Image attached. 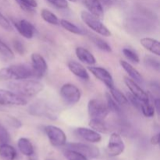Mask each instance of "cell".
I'll use <instances>...</instances> for the list:
<instances>
[{
  "mask_svg": "<svg viewBox=\"0 0 160 160\" xmlns=\"http://www.w3.org/2000/svg\"><path fill=\"white\" fill-rule=\"evenodd\" d=\"M37 78L31 64H15L0 70V78L3 80H27Z\"/></svg>",
  "mask_w": 160,
  "mask_h": 160,
  "instance_id": "obj_1",
  "label": "cell"
},
{
  "mask_svg": "<svg viewBox=\"0 0 160 160\" xmlns=\"http://www.w3.org/2000/svg\"><path fill=\"white\" fill-rule=\"evenodd\" d=\"M8 87L12 92L22 97L35 96L44 88L43 84L41 82L29 79L11 81L8 84Z\"/></svg>",
  "mask_w": 160,
  "mask_h": 160,
  "instance_id": "obj_2",
  "label": "cell"
},
{
  "mask_svg": "<svg viewBox=\"0 0 160 160\" xmlns=\"http://www.w3.org/2000/svg\"><path fill=\"white\" fill-rule=\"evenodd\" d=\"M28 112L35 117H44L50 120H56L58 117L57 109L45 100H38L32 103L28 108Z\"/></svg>",
  "mask_w": 160,
  "mask_h": 160,
  "instance_id": "obj_3",
  "label": "cell"
},
{
  "mask_svg": "<svg viewBox=\"0 0 160 160\" xmlns=\"http://www.w3.org/2000/svg\"><path fill=\"white\" fill-rule=\"evenodd\" d=\"M81 20L90 29L94 31L95 32L105 36V37H109L111 36V32L104 25V23L100 21L99 18L95 17L90 12L82 11L81 13Z\"/></svg>",
  "mask_w": 160,
  "mask_h": 160,
  "instance_id": "obj_4",
  "label": "cell"
},
{
  "mask_svg": "<svg viewBox=\"0 0 160 160\" xmlns=\"http://www.w3.org/2000/svg\"><path fill=\"white\" fill-rule=\"evenodd\" d=\"M88 111L90 118L95 120H104L109 113L107 104L97 98L89 101L88 104Z\"/></svg>",
  "mask_w": 160,
  "mask_h": 160,
  "instance_id": "obj_5",
  "label": "cell"
},
{
  "mask_svg": "<svg viewBox=\"0 0 160 160\" xmlns=\"http://www.w3.org/2000/svg\"><path fill=\"white\" fill-rule=\"evenodd\" d=\"M60 95L64 102L68 105H74L81 99V92L74 84H65L61 88Z\"/></svg>",
  "mask_w": 160,
  "mask_h": 160,
  "instance_id": "obj_6",
  "label": "cell"
},
{
  "mask_svg": "<svg viewBox=\"0 0 160 160\" xmlns=\"http://www.w3.org/2000/svg\"><path fill=\"white\" fill-rule=\"evenodd\" d=\"M27 100L12 91L0 89V105L3 106H24Z\"/></svg>",
  "mask_w": 160,
  "mask_h": 160,
  "instance_id": "obj_7",
  "label": "cell"
},
{
  "mask_svg": "<svg viewBox=\"0 0 160 160\" xmlns=\"http://www.w3.org/2000/svg\"><path fill=\"white\" fill-rule=\"evenodd\" d=\"M45 132L48 136L49 142L54 146H62L66 145L67 136L63 131L58 127L48 125L45 128Z\"/></svg>",
  "mask_w": 160,
  "mask_h": 160,
  "instance_id": "obj_8",
  "label": "cell"
},
{
  "mask_svg": "<svg viewBox=\"0 0 160 160\" xmlns=\"http://www.w3.org/2000/svg\"><path fill=\"white\" fill-rule=\"evenodd\" d=\"M67 148L68 149L74 150L81 153L86 158L96 159L99 156L100 152L97 147L93 145H87L84 143H69L67 144Z\"/></svg>",
  "mask_w": 160,
  "mask_h": 160,
  "instance_id": "obj_9",
  "label": "cell"
},
{
  "mask_svg": "<svg viewBox=\"0 0 160 160\" xmlns=\"http://www.w3.org/2000/svg\"><path fill=\"white\" fill-rule=\"evenodd\" d=\"M125 149V145L121 136L117 133H112L107 146V152L109 156L115 157L120 156Z\"/></svg>",
  "mask_w": 160,
  "mask_h": 160,
  "instance_id": "obj_10",
  "label": "cell"
},
{
  "mask_svg": "<svg viewBox=\"0 0 160 160\" xmlns=\"http://www.w3.org/2000/svg\"><path fill=\"white\" fill-rule=\"evenodd\" d=\"M88 70L95 78H98L102 83H104L107 86L108 88L110 89L114 87L113 79H112V75L106 69L98 67H89Z\"/></svg>",
  "mask_w": 160,
  "mask_h": 160,
  "instance_id": "obj_11",
  "label": "cell"
},
{
  "mask_svg": "<svg viewBox=\"0 0 160 160\" xmlns=\"http://www.w3.org/2000/svg\"><path fill=\"white\" fill-rule=\"evenodd\" d=\"M124 83L128 86L129 90L131 91V95H134L135 98H137L142 102H149V97H148V94L137 84V82L133 81L132 79H130L129 78L125 77Z\"/></svg>",
  "mask_w": 160,
  "mask_h": 160,
  "instance_id": "obj_12",
  "label": "cell"
},
{
  "mask_svg": "<svg viewBox=\"0 0 160 160\" xmlns=\"http://www.w3.org/2000/svg\"><path fill=\"white\" fill-rule=\"evenodd\" d=\"M31 66L35 71L37 78H42L45 74L48 69L46 61L43 56L38 53H33L31 55Z\"/></svg>",
  "mask_w": 160,
  "mask_h": 160,
  "instance_id": "obj_13",
  "label": "cell"
},
{
  "mask_svg": "<svg viewBox=\"0 0 160 160\" xmlns=\"http://www.w3.org/2000/svg\"><path fill=\"white\" fill-rule=\"evenodd\" d=\"M74 132L77 136L91 143H98L102 140V136L99 133L89 128H78Z\"/></svg>",
  "mask_w": 160,
  "mask_h": 160,
  "instance_id": "obj_14",
  "label": "cell"
},
{
  "mask_svg": "<svg viewBox=\"0 0 160 160\" xmlns=\"http://www.w3.org/2000/svg\"><path fill=\"white\" fill-rule=\"evenodd\" d=\"M18 32L25 38L31 39L34 37L35 28L34 25L26 20H20V21L13 23Z\"/></svg>",
  "mask_w": 160,
  "mask_h": 160,
  "instance_id": "obj_15",
  "label": "cell"
},
{
  "mask_svg": "<svg viewBox=\"0 0 160 160\" xmlns=\"http://www.w3.org/2000/svg\"><path fill=\"white\" fill-rule=\"evenodd\" d=\"M83 2L91 14L98 18L102 17L104 12L102 4L99 0H83Z\"/></svg>",
  "mask_w": 160,
  "mask_h": 160,
  "instance_id": "obj_16",
  "label": "cell"
},
{
  "mask_svg": "<svg viewBox=\"0 0 160 160\" xmlns=\"http://www.w3.org/2000/svg\"><path fill=\"white\" fill-rule=\"evenodd\" d=\"M67 66H68V68L70 70V72L73 73L75 76L81 78V79L87 81V80H89V78H90L86 69L81 64H80L79 62H76V61H70Z\"/></svg>",
  "mask_w": 160,
  "mask_h": 160,
  "instance_id": "obj_17",
  "label": "cell"
},
{
  "mask_svg": "<svg viewBox=\"0 0 160 160\" xmlns=\"http://www.w3.org/2000/svg\"><path fill=\"white\" fill-rule=\"evenodd\" d=\"M141 45L146 50L149 51L152 54L156 55L157 56H160V45L159 42L156 39L151 38H144L140 41Z\"/></svg>",
  "mask_w": 160,
  "mask_h": 160,
  "instance_id": "obj_18",
  "label": "cell"
},
{
  "mask_svg": "<svg viewBox=\"0 0 160 160\" xmlns=\"http://www.w3.org/2000/svg\"><path fill=\"white\" fill-rule=\"evenodd\" d=\"M76 55L79 60L88 65H94L96 62L95 56L86 48L83 47H78L76 48Z\"/></svg>",
  "mask_w": 160,
  "mask_h": 160,
  "instance_id": "obj_19",
  "label": "cell"
},
{
  "mask_svg": "<svg viewBox=\"0 0 160 160\" xmlns=\"http://www.w3.org/2000/svg\"><path fill=\"white\" fill-rule=\"evenodd\" d=\"M120 65H121V67H123V70H124L125 71L128 73V75L132 78L133 81L138 83L142 82L143 79H142V75H141L140 73H139L134 67H133L129 62H128L127 61L124 60H120Z\"/></svg>",
  "mask_w": 160,
  "mask_h": 160,
  "instance_id": "obj_20",
  "label": "cell"
},
{
  "mask_svg": "<svg viewBox=\"0 0 160 160\" xmlns=\"http://www.w3.org/2000/svg\"><path fill=\"white\" fill-rule=\"evenodd\" d=\"M19 150L23 155L26 156H31L34 154V147L31 142L26 138H20L17 142Z\"/></svg>",
  "mask_w": 160,
  "mask_h": 160,
  "instance_id": "obj_21",
  "label": "cell"
},
{
  "mask_svg": "<svg viewBox=\"0 0 160 160\" xmlns=\"http://www.w3.org/2000/svg\"><path fill=\"white\" fill-rule=\"evenodd\" d=\"M0 157L3 160H14L17 157L15 148L7 143L0 145Z\"/></svg>",
  "mask_w": 160,
  "mask_h": 160,
  "instance_id": "obj_22",
  "label": "cell"
},
{
  "mask_svg": "<svg viewBox=\"0 0 160 160\" xmlns=\"http://www.w3.org/2000/svg\"><path fill=\"white\" fill-rule=\"evenodd\" d=\"M59 24L65 30L68 31L69 32L73 33L75 34H79V35H84L85 34V32L83 29L80 28L79 27H78L77 25H75L74 23H71L69 20H61L59 21Z\"/></svg>",
  "mask_w": 160,
  "mask_h": 160,
  "instance_id": "obj_23",
  "label": "cell"
},
{
  "mask_svg": "<svg viewBox=\"0 0 160 160\" xmlns=\"http://www.w3.org/2000/svg\"><path fill=\"white\" fill-rule=\"evenodd\" d=\"M89 126L92 128V130L97 131V132L101 133H107L109 131V126L107 123L102 120H95V119H91L89 122Z\"/></svg>",
  "mask_w": 160,
  "mask_h": 160,
  "instance_id": "obj_24",
  "label": "cell"
},
{
  "mask_svg": "<svg viewBox=\"0 0 160 160\" xmlns=\"http://www.w3.org/2000/svg\"><path fill=\"white\" fill-rule=\"evenodd\" d=\"M41 16H42V19L45 20L47 23H50L52 25H58L59 24V20L58 17L51 12L50 10L47 9H43L41 12Z\"/></svg>",
  "mask_w": 160,
  "mask_h": 160,
  "instance_id": "obj_25",
  "label": "cell"
},
{
  "mask_svg": "<svg viewBox=\"0 0 160 160\" xmlns=\"http://www.w3.org/2000/svg\"><path fill=\"white\" fill-rule=\"evenodd\" d=\"M22 9L28 12H34V8L38 6L36 0H16Z\"/></svg>",
  "mask_w": 160,
  "mask_h": 160,
  "instance_id": "obj_26",
  "label": "cell"
},
{
  "mask_svg": "<svg viewBox=\"0 0 160 160\" xmlns=\"http://www.w3.org/2000/svg\"><path fill=\"white\" fill-rule=\"evenodd\" d=\"M112 98L118 103L119 105H126L128 103V99L120 90L115 88H112L109 89Z\"/></svg>",
  "mask_w": 160,
  "mask_h": 160,
  "instance_id": "obj_27",
  "label": "cell"
},
{
  "mask_svg": "<svg viewBox=\"0 0 160 160\" xmlns=\"http://www.w3.org/2000/svg\"><path fill=\"white\" fill-rule=\"evenodd\" d=\"M93 43L99 48L100 50L103 52H110L112 51V48H111L110 45L104 41L103 39L100 38L96 37V36H93L92 38Z\"/></svg>",
  "mask_w": 160,
  "mask_h": 160,
  "instance_id": "obj_28",
  "label": "cell"
},
{
  "mask_svg": "<svg viewBox=\"0 0 160 160\" xmlns=\"http://www.w3.org/2000/svg\"><path fill=\"white\" fill-rule=\"evenodd\" d=\"M63 154L67 160H88V158H86L81 153L74 150L68 149V148L64 151Z\"/></svg>",
  "mask_w": 160,
  "mask_h": 160,
  "instance_id": "obj_29",
  "label": "cell"
},
{
  "mask_svg": "<svg viewBox=\"0 0 160 160\" xmlns=\"http://www.w3.org/2000/svg\"><path fill=\"white\" fill-rule=\"evenodd\" d=\"M144 62H145V65L147 67H148V68L157 70V71H159L160 70V64L159 59H156L153 56H146L145 57V59H144Z\"/></svg>",
  "mask_w": 160,
  "mask_h": 160,
  "instance_id": "obj_30",
  "label": "cell"
},
{
  "mask_svg": "<svg viewBox=\"0 0 160 160\" xmlns=\"http://www.w3.org/2000/svg\"><path fill=\"white\" fill-rule=\"evenodd\" d=\"M106 98H107V106L109 112H115L117 114L121 113V109L119 104L112 98V96H110L109 94H106Z\"/></svg>",
  "mask_w": 160,
  "mask_h": 160,
  "instance_id": "obj_31",
  "label": "cell"
},
{
  "mask_svg": "<svg viewBox=\"0 0 160 160\" xmlns=\"http://www.w3.org/2000/svg\"><path fill=\"white\" fill-rule=\"evenodd\" d=\"M0 54L6 59H12L14 58V53L12 50L0 39Z\"/></svg>",
  "mask_w": 160,
  "mask_h": 160,
  "instance_id": "obj_32",
  "label": "cell"
},
{
  "mask_svg": "<svg viewBox=\"0 0 160 160\" xmlns=\"http://www.w3.org/2000/svg\"><path fill=\"white\" fill-rule=\"evenodd\" d=\"M140 109L142 110L144 116L146 117H148V118H151V117H154L155 112H156L154 106H152L149 102H142Z\"/></svg>",
  "mask_w": 160,
  "mask_h": 160,
  "instance_id": "obj_33",
  "label": "cell"
},
{
  "mask_svg": "<svg viewBox=\"0 0 160 160\" xmlns=\"http://www.w3.org/2000/svg\"><path fill=\"white\" fill-rule=\"evenodd\" d=\"M123 53L125 57L131 62H134V63H138L140 62V58H139L138 55L133 50L125 48L123 49Z\"/></svg>",
  "mask_w": 160,
  "mask_h": 160,
  "instance_id": "obj_34",
  "label": "cell"
},
{
  "mask_svg": "<svg viewBox=\"0 0 160 160\" xmlns=\"http://www.w3.org/2000/svg\"><path fill=\"white\" fill-rule=\"evenodd\" d=\"M9 141V134L7 130L0 123V143H7Z\"/></svg>",
  "mask_w": 160,
  "mask_h": 160,
  "instance_id": "obj_35",
  "label": "cell"
},
{
  "mask_svg": "<svg viewBox=\"0 0 160 160\" xmlns=\"http://www.w3.org/2000/svg\"><path fill=\"white\" fill-rule=\"evenodd\" d=\"M0 27H2L3 29L6 30V31H11L12 29L10 22L1 12H0Z\"/></svg>",
  "mask_w": 160,
  "mask_h": 160,
  "instance_id": "obj_36",
  "label": "cell"
},
{
  "mask_svg": "<svg viewBox=\"0 0 160 160\" xmlns=\"http://www.w3.org/2000/svg\"><path fill=\"white\" fill-rule=\"evenodd\" d=\"M47 1L59 9H66L68 6V2L67 0H47Z\"/></svg>",
  "mask_w": 160,
  "mask_h": 160,
  "instance_id": "obj_37",
  "label": "cell"
},
{
  "mask_svg": "<svg viewBox=\"0 0 160 160\" xmlns=\"http://www.w3.org/2000/svg\"><path fill=\"white\" fill-rule=\"evenodd\" d=\"M13 48L14 49L16 50V52H17V53H19L20 55H21V56H23V54L25 53V47L24 45H23V44L19 40H15L13 42Z\"/></svg>",
  "mask_w": 160,
  "mask_h": 160,
  "instance_id": "obj_38",
  "label": "cell"
},
{
  "mask_svg": "<svg viewBox=\"0 0 160 160\" xmlns=\"http://www.w3.org/2000/svg\"><path fill=\"white\" fill-rule=\"evenodd\" d=\"M10 123L14 127V128H20V127L22 126L21 123H20L17 119L14 118V117H10Z\"/></svg>",
  "mask_w": 160,
  "mask_h": 160,
  "instance_id": "obj_39",
  "label": "cell"
},
{
  "mask_svg": "<svg viewBox=\"0 0 160 160\" xmlns=\"http://www.w3.org/2000/svg\"><path fill=\"white\" fill-rule=\"evenodd\" d=\"M151 144L153 145H157L159 144V133L155 134L151 138Z\"/></svg>",
  "mask_w": 160,
  "mask_h": 160,
  "instance_id": "obj_40",
  "label": "cell"
},
{
  "mask_svg": "<svg viewBox=\"0 0 160 160\" xmlns=\"http://www.w3.org/2000/svg\"><path fill=\"white\" fill-rule=\"evenodd\" d=\"M154 109L155 111H156L158 113V115H159L160 112V99L159 98H156L154 101Z\"/></svg>",
  "mask_w": 160,
  "mask_h": 160,
  "instance_id": "obj_41",
  "label": "cell"
},
{
  "mask_svg": "<svg viewBox=\"0 0 160 160\" xmlns=\"http://www.w3.org/2000/svg\"><path fill=\"white\" fill-rule=\"evenodd\" d=\"M68 1H70V2H76L77 0H68Z\"/></svg>",
  "mask_w": 160,
  "mask_h": 160,
  "instance_id": "obj_42",
  "label": "cell"
}]
</instances>
